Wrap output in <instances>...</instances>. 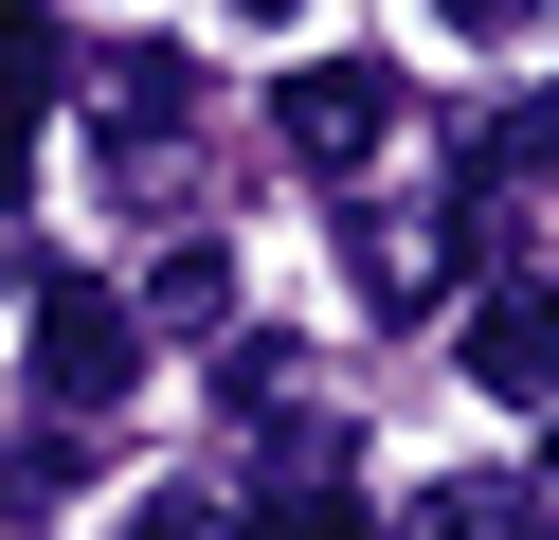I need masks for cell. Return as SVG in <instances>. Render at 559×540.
<instances>
[{"label":"cell","instance_id":"cell-1","mask_svg":"<svg viewBox=\"0 0 559 540\" xmlns=\"http://www.w3.org/2000/svg\"><path fill=\"white\" fill-rule=\"evenodd\" d=\"M19 343H37L55 415H109V396L145 379V307H127L109 271H19Z\"/></svg>","mask_w":559,"mask_h":540},{"label":"cell","instance_id":"cell-4","mask_svg":"<svg viewBox=\"0 0 559 540\" xmlns=\"http://www.w3.org/2000/svg\"><path fill=\"white\" fill-rule=\"evenodd\" d=\"M469 379L506 396V415H559V288H542V271H506V288L469 307Z\"/></svg>","mask_w":559,"mask_h":540},{"label":"cell","instance_id":"cell-6","mask_svg":"<svg viewBox=\"0 0 559 540\" xmlns=\"http://www.w3.org/2000/svg\"><path fill=\"white\" fill-rule=\"evenodd\" d=\"M379 540H559V523H542V487H506V468H451V487H415Z\"/></svg>","mask_w":559,"mask_h":540},{"label":"cell","instance_id":"cell-3","mask_svg":"<svg viewBox=\"0 0 559 540\" xmlns=\"http://www.w3.org/2000/svg\"><path fill=\"white\" fill-rule=\"evenodd\" d=\"M253 540H379V504H361V468H343L325 415L271 432V468H253Z\"/></svg>","mask_w":559,"mask_h":540},{"label":"cell","instance_id":"cell-7","mask_svg":"<svg viewBox=\"0 0 559 540\" xmlns=\"http://www.w3.org/2000/svg\"><path fill=\"white\" fill-rule=\"evenodd\" d=\"M217 324H235V252H217V235H181V252L145 271V343H217Z\"/></svg>","mask_w":559,"mask_h":540},{"label":"cell","instance_id":"cell-9","mask_svg":"<svg viewBox=\"0 0 559 540\" xmlns=\"http://www.w3.org/2000/svg\"><path fill=\"white\" fill-rule=\"evenodd\" d=\"M127 540H235V504H199V487H163V504H145V523H127Z\"/></svg>","mask_w":559,"mask_h":540},{"label":"cell","instance_id":"cell-10","mask_svg":"<svg viewBox=\"0 0 559 540\" xmlns=\"http://www.w3.org/2000/svg\"><path fill=\"white\" fill-rule=\"evenodd\" d=\"M433 19H451V36H523V0H433Z\"/></svg>","mask_w":559,"mask_h":540},{"label":"cell","instance_id":"cell-5","mask_svg":"<svg viewBox=\"0 0 559 540\" xmlns=\"http://www.w3.org/2000/svg\"><path fill=\"white\" fill-rule=\"evenodd\" d=\"M91 127H109V180L163 163V144L199 127V55H109V72H91Z\"/></svg>","mask_w":559,"mask_h":540},{"label":"cell","instance_id":"cell-8","mask_svg":"<svg viewBox=\"0 0 559 540\" xmlns=\"http://www.w3.org/2000/svg\"><path fill=\"white\" fill-rule=\"evenodd\" d=\"M37 91H55V0H0V180L37 144Z\"/></svg>","mask_w":559,"mask_h":540},{"label":"cell","instance_id":"cell-11","mask_svg":"<svg viewBox=\"0 0 559 540\" xmlns=\"http://www.w3.org/2000/svg\"><path fill=\"white\" fill-rule=\"evenodd\" d=\"M0 324H19V252H0Z\"/></svg>","mask_w":559,"mask_h":540},{"label":"cell","instance_id":"cell-12","mask_svg":"<svg viewBox=\"0 0 559 540\" xmlns=\"http://www.w3.org/2000/svg\"><path fill=\"white\" fill-rule=\"evenodd\" d=\"M235 19H289V0H235Z\"/></svg>","mask_w":559,"mask_h":540},{"label":"cell","instance_id":"cell-2","mask_svg":"<svg viewBox=\"0 0 559 540\" xmlns=\"http://www.w3.org/2000/svg\"><path fill=\"white\" fill-rule=\"evenodd\" d=\"M271 144H289L307 180H361L379 144H397V72H379V55H325V72H289V91H271Z\"/></svg>","mask_w":559,"mask_h":540}]
</instances>
